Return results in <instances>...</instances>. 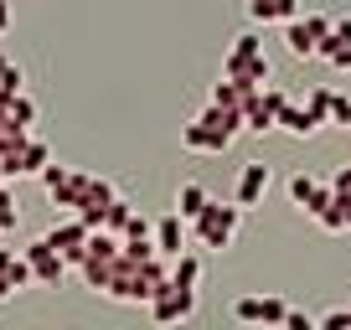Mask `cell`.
Segmentation results:
<instances>
[{
	"mask_svg": "<svg viewBox=\"0 0 351 330\" xmlns=\"http://www.w3.org/2000/svg\"><path fill=\"white\" fill-rule=\"evenodd\" d=\"M238 129H248V119H243L238 109H217V103H207L197 119L181 124V144L197 150V155H222L232 140H238Z\"/></svg>",
	"mask_w": 351,
	"mask_h": 330,
	"instance_id": "6da1fadb",
	"label": "cell"
},
{
	"mask_svg": "<svg viewBox=\"0 0 351 330\" xmlns=\"http://www.w3.org/2000/svg\"><path fill=\"white\" fill-rule=\"evenodd\" d=\"M243 212H248V207H238V201H232V207L212 201V207L191 222V242H197V248H212V253L232 248V242H238V227H243Z\"/></svg>",
	"mask_w": 351,
	"mask_h": 330,
	"instance_id": "7a4b0ae2",
	"label": "cell"
},
{
	"mask_svg": "<svg viewBox=\"0 0 351 330\" xmlns=\"http://www.w3.org/2000/svg\"><path fill=\"white\" fill-rule=\"evenodd\" d=\"M330 31H336L330 16L305 11V16H295V21L285 26V47H289V57H320V47H326Z\"/></svg>",
	"mask_w": 351,
	"mask_h": 330,
	"instance_id": "3957f363",
	"label": "cell"
},
{
	"mask_svg": "<svg viewBox=\"0 0 351 330\" xmlns=\"http://www.w3.org/2000/svg\"><path fill=\"white\" fill-rule=\"evenodd\" d=\"M88 181L93 176L73 170V165H47L42 170V186H47V196H52V207L73 212V217H77V207H83V196H88Z\"/></svg>",
	"mask_w": 351,
	"mask_h": 330,
	"instance_id": "277c9868",
	"label": "cell"
},
{
	"mask_svg": "<svg viewBox=\"0 0 351 330\" xmlns=\"http://www.w3.org/2000/svg\"><path fill=\"white\" fill-rule=\"evenodd\" d=\"M42 238L52 242V248L67 258V264H77V268H83V258H88V238H93V227H88L83 217H73V212H67V217H62V222H52V227H47Z\"/></svg>",
	"mask_w": 351,
	"mask_h": 330,
	"instance_id": "5b68a950",
	"label": "cell"
},
{
	"mask_svg": "<svg viewBox=\"0 0 351 330\" xmlns=\"http://www.w3.org/2000/svg\"><path fill=\"white\" fill-rule=\"evenodd\" d=\"M289 315V305L279 294H243L238 305H232V320L238 325H263V330H279Z\"/></svg>",
	"mask_w": 351,
	"mask_h": 330,
	"instance_id": "8992f818",
	"label": "cell"
},
{
	"mask_svg": "<svg viewBox=\"0 0 351 330\" xmlns=\"http://www.w3.org/2000/svg\"><path fill=\"white\" fill-rule=\"evenodd\" d=\"M269 57L263 52H228L222 57V77H232V83H243L248 93H258V88H269Z\"/></svg>",
	"mask_w": 351,
	"mask_h": 330,
	"instance_id": "52a82bcc",
	"label": "cell"
},
{
	"mask_svg": "<svg viewBox=\"0 0 351 330\" xmlns=\"http://www.w3.org/2000/svg\"><path fill=\"white\" fill-rule=\"evenodd\" d=\"M145 309H150L155 325H181V320L197 315V289H176V284H165Z\"/></svg>",
	"mask_w": 351,
	"mask_h": 330,
	"instance_id": "ba28073f",
	"label": "cell"
},
{
	"mask_svg": "<svg viewBox=\"0 0 351 330\" xmlns=\"http://www.w3.org/2000/svg\"><path fill=\"white\" fill-rule=\"evenodd\" d=\"M21 253L32 258V274H36V284H47V289H57V284H62V274H67V258L57 253V248H52V242H47V238L26 242Z\"/></svg>",
	"mask_w": 351,
	"mask_h": 330,
	"instance_id": "9c48e42d",
	"label": "cell"
},
{
	"mask_svg": "<svg viewBox=\"0 0 351 330\" xmlns=\"http://www.w3.org/2000/svg\"><path fill=\"white\" fill-rule=\"evenodd\" d=\"M114 201H119V186H114L109 176H93V181H88V196H83V207H77V217H83L88 227L99 232V227H104V217H109V207H114Z\"/></svg>",
	"mask_w": 351,
	"mask_h": 330,
	"instance_id": "30bf717a",
	"label": "cell"
},
{
	"mask_svg": "<svg viewBox=\"0 0 351 330\" xmlns=\"http://www.w3.org/2000/svg\"><path fill=\"white\" fill-rule=\"evenodd\" d=\"M289 201H295L300 212H310V217H320V212L336 201V191H330V181H310L305 170H300V176H289Z\"/></svg>",
	"mask_w": 351,
	"mask_h": 330,
	"instance_id": "8fae6325",
	"label": "cell"
},
{
	"mask_svg": "<svg viewBox=\"0 0 351 330\" xmlns=\"http://www.w3.org/2000/svg\"><path fill=\"white\" fill-rule=\"evenodd\" d=\"M0 165H5V176H11V181H21V176H42L47 165H52V150H47V144L32 134V140H26L21 150L11 155V160H0Z\"/></svg>",
	"mask_w": 351,
	"mask_h": 330,
	"instance_id": "7c38bea8",
	"label": "cell"
},
{
	"mask_svg": "<svg viewBox=\"0 0 351 330\" xmlns=\"http://www.w3.org/2000/svg\"><path fill=\"white\" fill-rule=\"evenodd\" d=\"M186 238H191V222L181 217V212H165V217L155 222V248H160V258H181L186 253Z\"/></svg>",
	"mask_w": 351,
	"mask_h": 330,
	"instance_id": "4fadbf2b",
	"label": "cell"
},
{
	"mask_svg": "<svg viewBox=\"0 0 351 330\" xmlns=\"http://www.w3.org/2000/svg\"><path fill=\"white\" fill-rule=\"evenodd\" d=\"M320 124H330V119H326V109H315V103H289V109L279 114V129L295 134V140H310V134H320Z\"/></svg>",
	"mask_w": 351,
	"mask_h": 330,
	"instance_id": "5bb4252c",
	"label": "cell"
},
{
	"mask_svg": "<svg viewBox=\"0 0 351 330\" xmlns=\"http://www.w3.org/2000/svg\"><path fill=\"white\" fill-rule=\"evenodd\" d=\"M263 191H269V165H263V160H248V165L238 170V191H232V201H238V207H258Z\"/></svg>",
	"mask_w": 351,
	"mask_h": 330,
	"instance_id": "9a60e30c",
	"label": "cell"
},
{
	"mask_svg": "<svg viewBox=\"0 0 351 330\" xmlns=\"http://www.w3.org/2000/svg\"><path fill=\"white\" fill-rule=\"evenodd\" d=\"M248 16L258 26H274V21L289 26L295 16H305V11H300V0H248Z\"/></svg>",
	"mask_w": 351,
	"mask_h": 330,
	"instance_id": "2e32d148",
	"label": "cell"
},
{
	"mask_svg": "<svg viewBox=\"0 0 351 330\" xmlns=\"http://www.w3.org/2000/svg\"><path fill=\"white\" fill-rule=\"evenodd\" d=\"M320 57H326L330 67H346V73H351V16H336V31L326 36Z\"/></svg>",
	"mask_w": 351,
	"mask_h": 330,
	"instance_id": "e0dca14e",
	"label": "cell"
},
{
	"mask_svg": "<svg viewBox=\"0 0 351 330\" xmlns=\"http://www.w3.org/2000/svg\"><path fill=\"white\" fill-rule=\"evenodd\" d=\"M0 279H5V284H11L16 294H21L26 284H36L32 258H26V253H11V248H0Z\"/></svg>",
	"mask_w": 351,
	"mask_h": 330,
	"instance_id": "ac0fdd59",
	"label": "cell"
},
{
	"mask_svg": "<svg viewBox=\"0 0 351 330\" xmlns=\"http://www.w3.org/2000/svg\"><path fill=\"white\" fill-rule=\"evenodd\" d=\"M207 207H212V196H207V186H202V181H186V186L176 191V212H181L186 222H197Z\"/></svg>",
	"mask_w": 351,
	"mask_h": 330,
	"instance_id": "d6986e66",
	"label": "cell"
},
{
	"mask_svg": "<svg viewBox=\"0 0 351 330\" xmlns=\"http://www.w3.org/2000/svg\"><path fill=\"white\" fill-rule=\"evenodd\" d=\"M171 284H176V289H197V284H202V258L191 253V248H186L181 258H171Z\"/></svg>",
	"mask_w": 351,
	"mask_h": 330,
	"instance_id": "ffe728a7",
	"label": "cell"
},
{
	"mask_svg": "<svg viewBox=\"0 0 351 330\" xmlns=\"http://www.w3.org/2000/svg\"><path fill=\"white\" fill-rule=\"evenodd\" d=\"M16 93H21V67H16L5 52H0V103H11Z\"/></svg>",
	"mask_w": 351,
	"mask_h": 330,
	"instance_id": "44dd1931",
	"label": "cell"
},
{
	"mask_svg": "<svg viewBox=\"0 0 351 330\" xmlns=\"http://www.w3.org/2000/svg\"><path fill=\"white\" fill-rule=\"evenodd\" d=\"M21 227V207H16V191L5 186L0 191V232H16Z\"/></svg>",
	"mask_w": 351,
	"mask_h": 330,
	"instance_id": "7402d4cb",
	"label": "cell"
},
{
	"mask_svg": "<svg viewBox=\"0 0 351 330\" xmlns=\"http://www.w3.org/2000/svg\"><path fill=\"white\" fill-rule=\"evenodd\" d=\"M130 222H134V201H124V196H119V201L109 207V217H104V227L124 238V227H130Z\"/></svg>",
	"mask_w": 351,
	"mask_h": 330,
	"instance_id": "603a6c76",
	"label": "cell"
},
{
	"mask_svg": "<svg viewBox=\"0 0 351 330\" xmlns=\"http://www.w3.org/2000/svg\"><path fill=\"white\" fill-rule=\"evenodd\" d=\"M5 114H11V119L21 124V129H32V124H36V103L26 99V93H16V99L5 103Z\"/></svg>",
	"mask_w": 351,
	"mask_h": 330,
	"instance_id": "cb8c5ba5",
	"label": "cell"
},
{
	"mask_svg": "<svg viewBox=\"0 0 351 330\" xmlns=\"http://www.w3.org/2000/svg\"><path fill=\"white\" fill-rule=\"evenodd\" d=\"M320 330H351V305H336L320 315Z\"/></svg>",
	"mask_w": 351,
	"mask_h": 330,
	"instance_id": "d4e9b609",
	"label": "cell"
},
{
	"mask_svg": "<svg viewBox=\"0 0 351 330\" xmlns=\"http://www.w3.org/2000/svg\"><path fill=\"white\" fill-rule=\"evenodd\" d=\"M330 124H341V129H351V99H341V93H330Z\"/></svg>",
	"mask_w": 351,
	"mask_h": 330,
	"instance_id": "484cf974",
	"label": "cell"
},
{
	"mask_svg": "<svg viewBox=\"0 0 351 330\" xmlns=\"http://www.w3.org/2000/svg\"><path fill=\"white\" fill-rule=\"evenodd\" d=\"M330 191H336V201H346V207H351V165H341L336 176H330Z\"/></svg>",
	"mask_w": 351,
	"mask_h": 330,
	"instance_id": "4316f807",
	"label": "cell"
},
{
	"mask_svg": "<svg viewBox=\"0 0 351 330\" xmlns=\"http://www.w3.org/2000/svg\"><path fill=\"white\" fill-rule=\"evenodd\" d=\"M279 330H320V320H315V315H305V309H289Z\"/></svg>",
	"mask_w": 351,
	"mask_h": 330,
	"instance_id": "83f0119b",
	"label": "cell"
},
{
	"mask_svg": "<svg viewBox=\"0 0 351 330\" xmlns=\"http://www.w3.org/2000/svg\"><path fill=\"white\" fill-rule=\"evenodd\" d=\"M140 238H155V222H145L140 212H134V222L124 227V242H140Z\"/></svg>",
	"mask_w": 351,
	"mask_h": 330,
	"instance_id": "f1b7e54d",
	"label": "cell"
},
{
	"mask_svg": "<svg viewBox=\"0 0 351 330\" xmlns=\"http://www.w3.org/2000/svg\"><path fill=\"white\" fill-rule=\"evenodd\" d=\"M228 52H263V36L258 31H243V36H232Z\"/></svg>",
	"mask_w": 351,
	"mask_h": 330,
	"instance_id": "f546056e",
	"label": "cell"
},
{
	"mask_svg": "<svg viewBox=\"0 0 351 330\" xmlns=\"http://www.w3.org/2000/svg\"><path fill=\"white\" fill-rule=\"evenodd\" d=\"M11 26V0H0V31Z\"/></svg>",
	"mask_w": 351,
	"mask_h": 330,
	"instance_id": "4dcf8cb0",
	"label": "cell"
},
{
	"mask_svg": "<svg viewBox=\"0 0 351 330\" xmlns=\"http://www.w3.org/2000/svg\"><path fill=\"white\" fill-rule=\"evenodd\" d=\"M11 294H16V289H11V284H5V279H0V299H11Z\"/></svg>",
	"mask_w": 351,
	"mask_h": 330,
	"instance_id": "1f68e13d",
	"label": "cell"
}]
</instances>
